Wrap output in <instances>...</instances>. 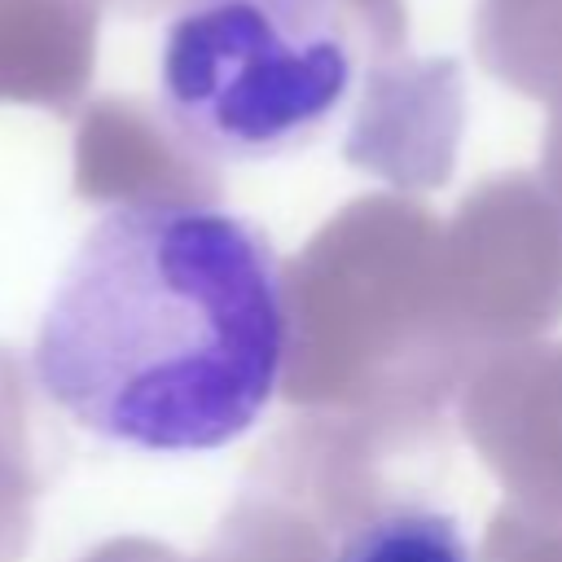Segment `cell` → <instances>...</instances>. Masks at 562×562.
Masks as SVG:
<instances>
[{"label": "cell", "mask_w": 562, "mask_h": 562, "mask_svg": "<svg viewBox=\"0 0 562 562\" xmlns=\"http://www.w3.org/2000/svg\"><path fill=\"white\" fill-rule=\"evenodd\" d=\"M285 281L268 233L220 206H110L66 259L31 373L88 435L136 452H215L272 404Z\"/></svg>", "instance_id": "6da1fadb"}, {"label": "cell", "mask_w": 562, "mask_h": 562, "mask_svg": "<svg viewBox=\"0 0 562 562\" xmlns=\"http://www.w3.org/2000/svg\"><path fill=\"white\" fill-rule=\"evenodd\" d=\"M356 79L338 0H180L158 44V114L180 149L220 167L316 145Z\"/></svg>", "instance_id": "7a4b0ae2"}, {"label": "cell", "mask_w": 562, "mask_h": 562, "mask_svg": "<svg viewBox=\"0 0 562 562\" xmlns=\"http://www.w3.org/2000/svg\"><path fill=\"white\" fill-rule=\"evenodd\" d=\"M325 562H479L461 522L439 505H382L351 522Z\"/></svg>", "instance_id": "3957f363"}]
</instances>
